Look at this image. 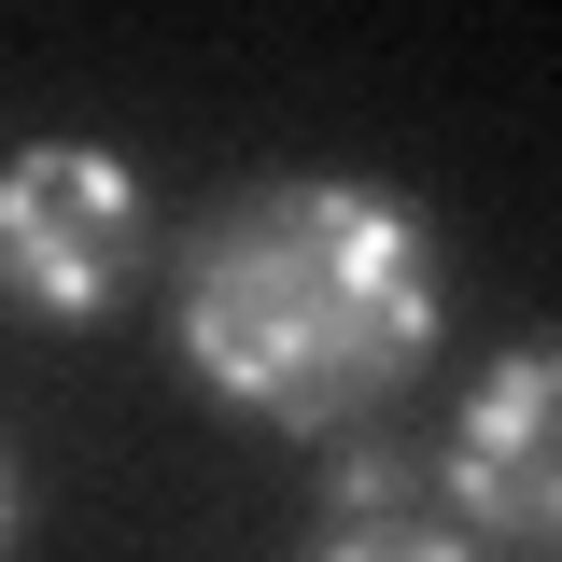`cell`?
Here are the masks:
<instances>
[{
    "label": "cell",
    "mask_w": 562,
    "mask_h": 562,
    "mask_svg": "<svg viewBox=\"0 0 562 562\" xmlns=\"http://www.w3.org/2000/svg\"><path fill=\"white\" fill-rule=\"evenodd\" d=\"M14 535H29V479H14V450H0V562H14Z\"/></svg>",
    "instance_id": "5b68a950"
},
{
    "label": "cell",
    "mask_w": 562,
    "mask_h": 562,
    "mask_svg": "<svg viewBox=\"0 0 562 562\" xmlns=\"http://www.w3.org/2000/svg\"><path fill=\"white\" fill-rule=\"evenodd\" d=\"M436 479L479 520V549H562V338H520L506 366H479Z\"/></svg>",
    "instance_id": "3957f363"
},
{
    "label": "cell",
    "mask_w": 562,
    "mask_h": 562,
    "mask_svg": "<svg viewBox=\"0 0 562 562\" xmlns=\"http://www.w3.org/2000/svg\"><path fill=\"white\" fill-rule=\"evenodd\" d=\"M155 268V211L99 140H29L0 155V295L43 324H113Z\"/></svg>",
    "instance_id": "7a4b0ae2"
},
{
    "label": "cell",
    "mask_w": 562,
    "mask_h": 562,
    "mask_svg": "<svg viewBox=\"0 0 562 562\" xmlns=\"http://www.w3.org/2000/svg\"><path fill=\"white\" fill-rule=\"evenodd\" d=\"M295 562H492L479 520L450 506V479H436V450H338V479H324V535Z\"/></svg>",
    "instance_id": "277c9868"
},
{
    "label": "cell",
    "mask_w": 562,
    "mask_h": 562,
    "mask_svg": "<svg viewBox=\"0 0 562 562\" xmlns=\"http://www.w3.org/2000/svg\"><path fill=\"white\" fill-rule=\"evenodd\" d=\"M436 324H450L436 225L351 169H281L211 198L169 268V351L198 366L211 408L281 436H366L436 366Z\"/></svg>",
    "instance_id": "6da1fadb"
}]
</instances>
